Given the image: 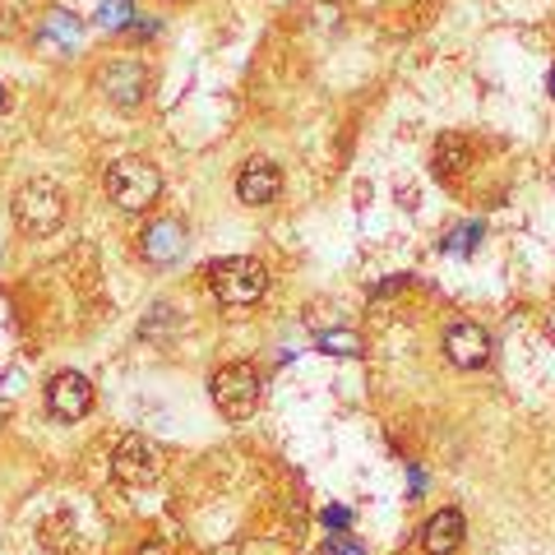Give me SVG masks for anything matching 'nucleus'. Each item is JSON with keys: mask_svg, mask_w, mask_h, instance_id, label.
I'll list each match as a JSON object with an SVG mask.
<instances>
[{"mask_svg": "<svg viewBox=\"0 0 555 555\" xmlns=\"http://www.w3.org/2000/svg\"><path fill=\"white\" fill-rule=\"evenodd\" d=\"M324 524L328 528H347V524H352V514H347V509H324Z\"/></svg>", "mask_w": 555, "mask_h": 555, "instance_id": "16", "label": "nucleus"}, {"mask_svg": "<svg viewBox=\"0 0 555 555\" xmlns=\"http://www.w3.org/2000/svg\"><path fill=\"white\" fill-rule=\"evenodd\" d=\"M236 195H241V204H273L283 195V171L269 158H250L236 177Z\"/></svg>", "mask_w": 555, "mask_h": 555, "instance_id": "9", "label": "nucleus"}, {"mask_svg": "<svg viewBox=\"0 0 555 555\" xmlns=\"http://www.w3.org/2000/svg\"><path fill=\"white\" fill-rule=\"evenodd\" d=\"M204 283L222 306H255L269 292V273L250 255H228L204 269Z\"/></svg>", "mask_w": 555, "mask_h": 555, "instance_id": "1", "label": "nucleus"}, {"mask_svg": "<svg viewBox=\"0 0 555 555\" xmlns=\"http://www.w3.org/2000/svg\"><path fill=\"white\" fill-rule=\"evenodd\" d=\"M47 408H51V416H56V422H79V416H89V408H93V385H89V375L61 371V375L47 385Z\"/></svg>", "mask_w": 555, "mask_h": 555, "instance_id": "6", "label": "nucleus"}, {"mask_svg": "<svg viewBox=\"0 0 555 555\" xmlns=\"http://www.w3.org/2000/svg\"><path fill=\"white\" fill-rule=\"evenodd\" d=\"M481 241V222H467V228H459V232H449L444 236V250H454V255H467Z\"/></svg>", "mask_w": 555, "mask_h": 555, "instance_id": "13", "label": "nucleus"}, {"mask_svg": "<svg viewBox=\"0 0 555 555\" xmlns=\"http://www.w3.org/2000/svg\"><path fill=\"white\" fill-rule=\"evenodd\" d=\"M107 195L116 208H126V214H144V208L163 195V177H158V167L144 158H120L107 171Z\"/></svg>", "mask_w": 555, "mask_h": 555, "instance_id": "3", "label": "nucleus"}, {"mask_svg": "<svg viewBox=\"0 0 555 555\" xmlns=\"http://www.w3.org/2000/svg\"><path fill=\"white\" fill-rule=\"evenodd\" d=\"M324 555H361V546L357 542H338V537H334V542L324 546Z\"/></svg>", "mask_w": 555, "mask_h": 555, "instance_id": "15", "label": "nucleus"}, {"mask_svg": "<svg viewBox=\"0 0 555 555\" xmlns=\"http://www.w3.org/2000/svg\"><path fill=\"white\" fill-rule=\"evenodd\" d=\"M467 158H473L467 139H463V134H444L440 144H436V177H440V181H454L459 171L467 167Z\"/></svg>", "mask_w": 555, "mask_h": 555, "instance_id": "12", "label": "nucleus"}, {"mask_svg": "<svg viewBox=\"0 0 555 555\" xmlns=\"http://www.w3.org/2000/svg\"><path fill=\"white\" fill-rule=\"evenodd\" d=\"M134 555H171V551H167V546H163V542H149V546H139V551H134Z\"/></svg>", "mask_w": 555, "mask_h": 555, "instance_id": "17", "label": "nucleus"}, {"mask_svg": "<svg viewBox=\"0 0 555 555\" xmlns=\"http://www.w3.org/2000/svg\"><path fill=\"white\" fill-rule=\"evenodd\" d=\"M0 107H5V89H0Z\"/></svg>", "mask_w": 555, "mask_h": 555, "instance_id": "19", "label": "nucleus"}, {"mask_svg": "<svg viewBox=\"0 0 555 555\" xmlns=\"http://www.w3.org/2000/svg\"><path fill=\"white\" fill-rule=\"evenodd\" d=\"M144 241V255H149V264H177V259L185 255V232H181V222H153V228L139 236Z\"/></svg>", "mask_w": 555, "mask_h": 555, "instance_id": "11", "label": "nucleus"}, {"mask_svg": "<svg viewBox=\"0 0 555 555\" xmlns=\"http://www.w3.org/2000/svg\"><path fill=\"white\" fill-rule=\"evenodd\" d=\"M444 357L454 361V366H463V371L486 366V361H491V334H486L481 324L463 320V324H454L444 334Z\"/></svg>", "mask_w": 555, "mask_h": 555, "instance_id": "8", "label": "nucleus"}, {"mask_svg": "<svg viewBox=\"0 0 555 555\" xmlns=\"http://www.w3.org/2000/svg\"><path fill=\"white\" fill-rule=\"evenodd\" d=\"M98 89L107 93L116 107H139L144 102V93H149V69L144 65H134V61H116V65H107L98 75Z\"/></svg>", "mask_w": 555, "mask_h": 555, "instance_id": "7", "label": "nucleus"}, {"mask_svg": "<svg viewBox=\"0 0 555 555\" xmlns=\"http://www.w3.org/2000/svg\"><path fill=\"white\" fill-rule=\"evenodd\" d=\"M551 93H555V69H551Z\"/></svg>", "mask_w": 555, "mask_h": 555, "instance_id": "18", "label": "nucleus"}, {"mask_svg": "<svg viewBox=\"0 0 555 555\" xmlns=\"http://www.w3.org/2000/svg\"><path fill=\"white\" fill-rule=\"evenodd\" d=\"M259 389H264V379H259V371L246 366V361H232V366H222L214 379H208L214 408L228 416V422H246V416H255Z\"/></svg>", "mask_w": 555, "mask_h": 555, "instance_id": "2", "label": "nucleus"}, {"mask_svg": "<svg viewBox=\"0 0 555 555\" xmlns=\"http://www.w3.org/2000/svg\"><path fill=\"white\" fill-rule=\"evenodd\" d=\"M10 208H14L20 232H28V236H51L65 222V195L51 181H28Z\"/></svg>", "mask_w": 555, "mask_h": 555, "instance_id": "4", "label": "nucleus"}, {"mask_svg": "<svg viewBox=\"0 0 555 555\" xmlns=\"http://www.w3.org/2000/svg\"><path fill=\"white\" fill-rule=\"evenodd\" d=\"M463 514L459 509H440L430 524L422 528V551L426 555H454L463 546Z\"/></svg>", "mask_w": 555, "mask_h": 555, "instance_id": "10", "label": "nucleus"}, {"mask_svg": "<svg viewBox=\"0 0 555 555\" xmlns=\"http://www.w3.org/2000/svg\"><path fill=\"white\" fill-rule=\"evenodd\" d=\"M126 20H130V5H126V0H112V5L98 10V24H107V28H126Z\"/></svg>", "mask_w": 555, "mask_h": 555, "instance_id": "14", "label": "nucleus"}, {"mask_svg": "<svg viewBox=\"0 0 555 555\" xmlns=\"http://www.w3.org/2000/svg\"><path fill=\"white\" fill-rule=\"evenodd\" d=\"M158 473H163V449L149 436H126L116 444V454H112V477L116 481L149 486V481H158Z\"/></svg>", "mask_w": 555, "mask_h": 555, "instance_id": "5", "label": "nucleus"}]
</instances>
